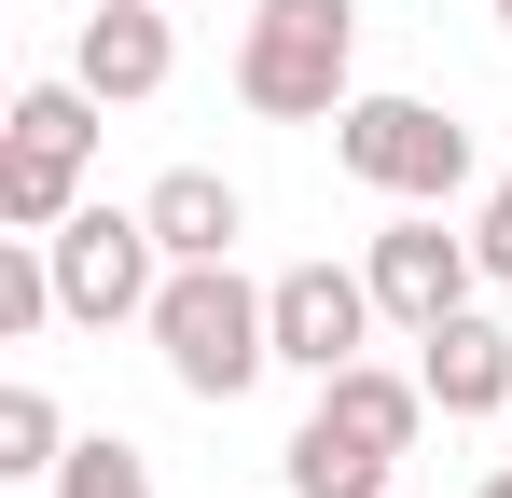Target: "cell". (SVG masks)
Masks as SVG:
<instances>
[{
    "mask_svg": "<svg viewBox=\"0 0 512 498\" xmlns=\"http://www.w3.org/2000/svg\"><path fill=\"white\" fill-rule=\"evenodd\" d=\"M319 415H346L360 443H388V457H416V429L443 402H429V374H388V360H346V374H319Z\"/></svg>",
    "mask_w": 512,
    "mask_h": 498,
    "instance_id": "12",
    "label": "cell"
},
{
    "mask_svg": "<svg viewBox=\"0 0 512 498\" xmlns=\"http://www.w3.org/2000/svg\"><path fill=\"white\" fill-rule=\"evenodd\" d=\"M153 236H167V263H236V236H250V194L222 180V166H167L153 194Z\"/></svg>",
    "mask_w": 512,
    "mask_h": 498,
    "instance_id": "10",
    "label": "cell"
},
{
    "mask_svg": "<svg viewBox=\"0 0 512 498\" xmlns=\"http://www.w3.org/2000/svg\"><path fill=\"white\" fill-rule=\"evenodd\" d=\"M42 319H70V305H56V249H42V236H0V346H28Z\"/></svg>",
    "mask_w": 512,
    "mask_h": 498,
    "instance_id": "14",
    "label": "cell"
},
{
    "mask_svg": "<svg viewBox=\"0 0 512 498\" xmlns=\"http://www.w3.org/2000/svg\"><path fill=\"white\" fill-rule=\"evenodd\" d=\"M471 249H485V277H499V291H512V166H499V180H485V222H471Z\"/></svg>",
    "mask_w": 512,
    "mask_h": 498,
    "instance_id": "16",
    "label": "cell"
},
{
    "mask_svg": "<svg viewBox=\"0 0 512 498\" xmlns=\"http://www.w3.org/2000/svg\"><path fill=\"white\" fill-rule=\"evenodd\" d=\"M333 166L360 194H388V208H443V194H471V125L443 97H346L333 111Z\"/></svg>",
    "mask_w": 512,
    "mask_h": 498,
    "instance_id": "3",
    "label": "cell"
},
{
    "mask_svg": "<svg viewBox=\"0 0 512 498\" xmlns=\"http://www.w3.org/2000/svg\"><path fill=\"white\" fill-rule=\"evenodd\" d=\"M277 471H291V498H402V457H388V443H360V429L319 415V402H305V429L277 443Z\"/></svg>",
    "mask_w": 512,
    "mask_h": 498,
    "instance_id": "11",
    "label": "cell"
},
{
    "mask_svg": "<svg viewBox=\"0 0 512 498\" xmlns=\"http://www.w3.org/2000/svg\"><path fill=\"white\" fill-rule=\"evenodd\" d=\"M360 277H374V305H388L402 332H429V319H457V305L485 291V249H471V236H443V208H402L388 236L360 249Z\"/></svg>",
    "mask_w": 512,
    "mask_h": 498,
    "instance_id": "7",
    "label": "cell"
},
{
    "mask_svg": "<svg viewBox=\"0 0 512 498\" xmlns=\"http://www.w3.org/2000/svg\"><path fill=\"white\" fill-rule=\"evenodd\" d=\"M263 305H277V374H346L388 319L360 263H291V277H263Z\"/></svg>",
    "mask_w": 512,
    "mask_h": 498,
    "instance_id": "6",
    "label": "cell"
},
{
    "mask_svg": "<svg viewBox=\"0 0 512 498\" xmlns=\"http://www.w3.org/2000/svg\"><path fill=\"white\" fill-rule=\"evenodd\" d=\"M42 249H56V305H70L84 332L153 319V291H167V236H153V208H70Z\"/></svg>",
    "mask_w": 512,
    "mask_h": 498,
    "instance_id": "5",
    "label": "cell"
},
{
    "mask_svg": "<svg viewBox=\"0 0 512 498\" xmlns=\"http://www.w3.org/2000/svg\"><path fill=\"white\" fill-rule=\"evenodd\" d=\"M499 28H512V0H499Z\"/></svg>",
    "mask_w": 512,
    "mask_h": 498,
    "instance_id": "18",
    "label": "cell"
},
{
    "mask_svg": "<svg viewBox=\"0 0 512 498\" xmlns=\"http://www.w3.org/2000/svg\"><path fill=\"white\" fill-rule=\"evenodd\" d=\"M153 360H167L180 402H250L263 374H277V305H263L236 263H167V291H153Z\"/></svg>",
    "mask_w": 512,
    "mask_h": 498,
    "instance_id": "1",
    "label": "cell"
},
{
    "mask_svg": "<svg viewBox=\"0 0 512 498\" xmlns=\"http://www.w3.org/2000/svg\"><path fill=\"white\" fill-rule=\"evenodd\" d=\"M471 498H512V471H485V485H471Z\"/></svg>",
    "mask_w": 512,
    "mask_h": 498,
    "instance_id": "17",
    "label": "cell"
},
{
    "mask_svg": "<svg viewBox=\"0 0 512 498\" xmlns=\"http://www.w3.org/2000/svg\"><path fill=\"white\" fill-rule=\"evenodd\" d=\"M97 111H111V97H84L70 70L14 97V139H0V236H56V222L84 208V153H97Z\"/></svg>",
    "mask_w": 512,
    "mask_h": 498,
    "instance_id": "4",
    "label": "cell"
},
{
    "mask_svg": "<svg viewBox=\"0 0 512 498\" xmlns=\"http://www.w3.org/2000/svg\"><path fill=\"white\" fill-rule=\"evenodd\" d=\"M416 374H429L443 415H512V332L485 319V305H457V319L416 332Z\"/></svg>",
    "mask_w": 512,
    "mask_h": 498,
    "instance_id": "9",
    "label": "cell"
},
{
    "mask_svg": "<svg viewBox=\"0 0 512 498\" xmlns=\"http://www.w3.org/2000/svg\"><path fill=\"white\" fill-rule=\"evenodd\" d=\"M167 70H180V42H167L153 0H84V42H70V83L84 97L139 111V97H167Z\"/></svg>",
    "mask_w": 512,
    "mask_h": 498,
    "instance_id": "8",
    "label": "cell"
},
{
    "mask_svg": "<svg viewBox=\"0 0 512 498\" xmlns=\"http://www.w3.org/2000/svg\"><path fill=\"white\" fill-rule=\"evenodd\" d=\"M56 498H153V457L97 429V443H70V457H56Z\"/></svg>",
    "mask_w": 512,
    "mask_h": 498,
    "instance_id": "15",
    "label": "cell"
},
{
    "mask_svg": "<svg viewBox=\"0 0 512 498\" xmlns=\"http://www.w3.org/2000/svg\"><path fill=\"white\" fill-rule=\"evenodd\" d=\"M236 97H250L263 125H333L346 97H360V0H250Z\"/></svg>",
    "mask_w": 512,
    "mask_h": 498,
    "instance_id": "2",
    "label": "cell"
},
{
    "mask_svg": "<svg viewBox=\"0 0 512 498\" xmlns=\"http://www.w3.org/2000/svg\"><path fill=\"white\" fill-rule=\"evenodd\" d=\"M56 457H70V415H56L42 374H14V388H0V471H14V485H56Z\"/></svg>",
    "mask_w": 512,
    "mask_h": 498,
    "instance_id": "13",
    "label": "cell"
}]
</instances>
